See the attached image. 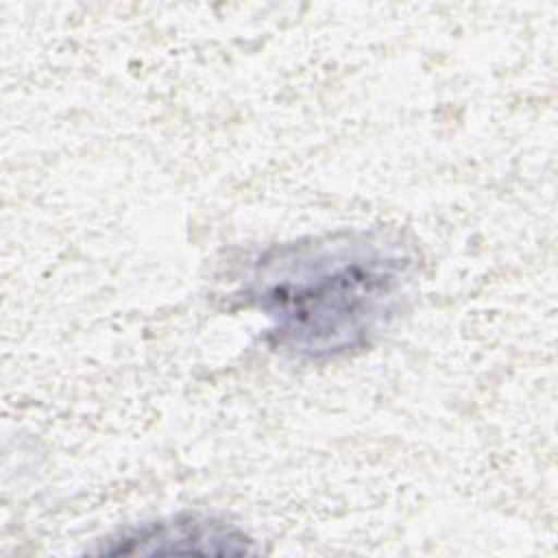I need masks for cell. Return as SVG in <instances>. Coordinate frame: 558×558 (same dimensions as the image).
I'll return each mask as SVG.
<instances>
[{
    "label": "cell",
    "instance_id": "6da1fadb",
    "mask_svg": "<svg viewBox=\"0 0 558 558\" xmlns=\"http://www.w3.org/2000/svg\"><path fill=\"white\" fill-rule=\"evenodd\" d=\"M416 257L384 229H349L283 242L246 268L240 296L288 357L325 362L371 347L405 310Z\"/></svg>",
    "mask_w": 558,
    "mask_h": 558
},
{
    "label": "cell",
    "instance_id": "7a4b0ae2",
    "mask_svg": "<svg viewBox=\"0 0 558 558\" xmlns=\"http://www.w3.org/2000/svg\"><path fill=\"white\" fill-rule=\"evenodd\" d=\"M111 547L100 554H209L240 556L253 551L251 538L238 527L198 514L172 517L146 523L109 538Z\"/></svg>",
    "mask_w": 558,
    "mask_h": 558
}]
</instances>
